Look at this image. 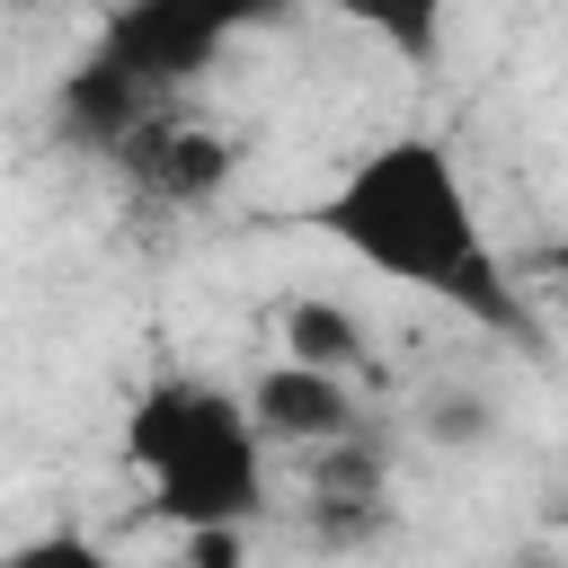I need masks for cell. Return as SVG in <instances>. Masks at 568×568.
I'll return each mask as SVG.
<instances>
[{"instance_id":"6da1fadb","label":"cell","mask_w":568,"mask_h":568,"mask_svg":"<svg viewBox=\"0 0 568 568\" xmlns=\"http://www.w3.org/2000/svg\"><path fill=\"white\" fill-rule=\"evenodd\" d=\"M355 266L408 284V293H435L470 320H497L515 328V293L497 275V248L479 231V204H470V178L462 160L435 142V133H390L373 142L311 213Z\"/></svg>"},{"instance_id":"7a4b0ae2","label":"cell","mask_w":568,"mask_h":568,"mask_svg":"<svg viewBox=\"0 0 568 568\" xmlns=\"http://www.w3.org/2000/svg\"><path fill=\"white\" fill-rule=\"evenodd\" d=\"M124 453L151 479V515L178 532H248L266 506V444L248 435L240 390L204 373H160L124 417Z\"/></svg>"},{"instance_id":"3957f363","label":"cell","mask_w":568,"mask_h":568,"mask_svg":"<svg viewBox=\"0 0 568 568\" xmlns=\"http://www.w3.org/2000/svg\"><path fill=\"white\" fill-rule=\"evenodd\" d=\"M115 169H124V186H133L142 204L186 213V204H213V195L231 186L240 151H231L222 124H204V115H186V106H160V115H142V124L115 142Z\"/></svg>"},{"instance_id":"277c9868","label":"cell","mask_w":568,"mask_h":568,"mask_svg":"<svg viewBox=\"0 0 568 568\" xmlns=\"http://www.w3.org/2000/svg\"><path fill=\"white\" fill-rule=\"evenodd\" d=\"M222 36H231V18L204 9V0H142V9H115V18H106L98 62L133 71L151 98H178V89L204 71V53H213Z\"/></svg>"},{"instance_id":"5b68a950","label":"cell","mask_w":568,"mask_h":568,"mask_svg":"<svg viewBox=\"0 0 568 568\" xmlns=\"http://www.w3.org/2000/svg\"><path fill=\"white\" fill-rule=\"evenodd\" d=\"M240 417H248V435L275 453H328V444H346L364 417H355V390L346 382H328V373H302V364H266L248 390H240Z\"/></svg>"},{"instance_id":"8992f818","label":"cell","mask_w":568,"mask_h":568,"mask_svg":"<svg viewBox=\"0 0 568 568\" xmlns=\"http://www.w3.org/2000/svg\"><path fill=\"white\" fill-rule=\"evenodd\" d=\"M311 524H320V541H373L382 524H390V462H382V444L373 435H346V444H328V453H311Z\"/></svg>"},{"instance_id":"52a82bcc","label":"cell","mask_w":568,"mask_h":568,"mask_svg":"<svg viewBox=\"0 0 568 568\" xmlns=\"http://www.w3.org/2000/svg\"><path fill=\"white\" fill-rule=\"evenodd\" d=\"M160 106H178V98H151L133 71H115V62H98V53L53 89V124H62L80 151H106V160H115V142H124L142 115H160Z\"/></svg>"},{"instance_id":"ba28073f","label":"cell","mask_w":568,"mask_h":568,"mask_svg":"<svg viewBox=\"0 0 568 568\" xmlns=\"http://www.w3.org/2000/svg\"><path fill=\"white\" fill-rule=\"evenodd\" d=\"M275 364H302V373L346 382V373H364V364H373V328L355 320V302L302 293V302H284V355H275Z\"/></svg>"},{"instance_id":"9c48e42d","label":"cell","mask_w":568,"mask_h":568,"mask_svg":"<svg viewBox=\"0 0 568 568\" xmlns=\"http://www.w3.org/2000/svg\"><path fill=\"white\" fill-rule=\"evenodd\" d=\"M0 568H115V550L89 532H36V541L0 550Z\"/></svg>"},{"instance_id":"30bf717a","label":"cell","mask_w":568,"mask_h":568,"mask_svg":"<svg viewBox=\"0 0 568 568\" xmlns=\"http://www.w3.org/2000/svg\"><path fill=\"white\" fill-rule=\"evenodd\" d=\"M186 568H248V532H186Z\"/></svg>"},{"instance_id":"8fae6325","label":"cell","mask_w":568,"mask_h":568,"mask_svg":"<svg viewBox=\"0 0 568 568\" xmlns=\"http://www.w3.org/2000/svg\"><path fill=\"white\" fill-rule=\"evenodd\" d=\"M515 568H559V559H515Z\"/></svg>"}]
</instances>
